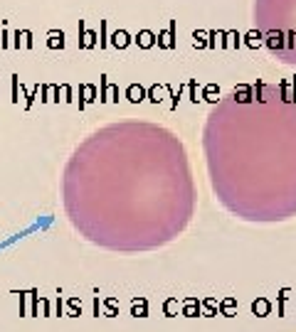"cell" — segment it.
<instances>
[{
    "label": "cell",
    "instance_id": "1",
    "mask_svg": "<svg viewBox=\"0 0 296 332\" xmlns=\"http://www.w3.org/2000/svg\"><path fill=\"white\" fill-rule=\"evenodd\" d=\"M72 229L109 253H151L185 234L197 209L190 155L175 131L124 118L99 125L62 170Z\"/></svg>",
    "mask_w": 296,
    "mask_h": 332
},
{
    "label": "cell",
    "instance_id": "2",
    "mask_svg": "<svg viewBox=\"0 0 296 332\" xmlns=\"http://www.w3.org/2000/svg\"><path fill=\"white\" fill-rule=\"evenodd\" d=\"M202 158L217 205L249 224L296 217V89L235 86L202 125Z\"/></svg>",
    "mask_w": 296,
    "mask_h": 332
},
{
    "label": "cell",
    "instance_id": "3",
    "mask_svg": "<svg viewBox=\"0 0 296 332\" xmlns=\"http://www.w3.org/2000/svg\"><path fill=\"white\" fill-rule=\"evenodd\" d=\"M252 22L269 55L296 69V0H254Z\"/></svg>",
    "mask_w": 296,
    "mask_h": 332
}]
</instances>
